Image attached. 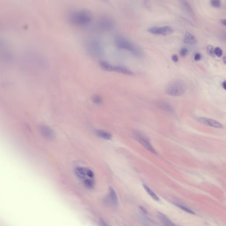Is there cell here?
Segmentation results:
<instances>
[{"mask_svg": "<svg viewBox=\"0 0 226 226\" xmlns=\"http://www.w3.org/2000/svg\"><path fill=\"white\" fill-rule=\"evenodd\" d=\"M86 170L87 169L81 167L76 168L75 169L76 175L81 179H84L86 178V176H87Z\"/></svg>", "mask_w": 226, "mask_h": 226, "instance_id": "e0dca14e", "label": "cell"}, {"mask_svg": "<svg viewBox=\"0 0 226 226\" xmlns=\"http://www.w3.org/2000/svg\"><path fill=\"white\" fill-rule=\"evenodd\" d=\"M183 41L185 43L193 45L196 43L197 42V39L191 33L189 32H186L184 37Z\"/></svg>", "mask_w": 226, "mask_h": 226, "instance_id": "7c38bea8", "label": "cell"}, {"mask_svg": "<svg viewBox=\"0 0 226 226\" xmlns=\"http://www.w3.org/2000/svg\"><path fill=\"white\" fill-rule=\"evenodd\" d=\"M223 52L220 47H217L215 49V54L218 57H221L222 56Z\"/></svg>", "mask_w": 226, "mask_h": 226, "instance_id": "484cf974", "label": "cell"}, {"mask_svg": "<svg viewBox=\"0 0 226 226\" xmlns=\"http://www.w3.org/2000/svg\"><path fill=\"white\" fill-rule=\"evenodd\" d=\"M179 1L182 6L183 7L185 11L189 14L191 15L192 16H194V12H193L190 5L187 0H179Z\"/></svg>", "mask_w": 226, "mask_h": 226, "instance_id": "5bb4252c", "label": "cell"}, {"mask_svg": "<svg viewBox=\"0 0 226 226\" xmlns=\"http://www.w3.org/2000/svg\"><path fill=\"white\" fill-rule=\"evenodd\" d=\"M175 204L178 207H180L181 209H183V211H185V212H187L189 213L193 214H195L193 211H192L191 210L189 209L188 207L183 205H180V204H176V203Z\"/></svg>", "mask_w": 226, "mask_h": 226, "instance_id": "d4e9b609", "label": "cell"}, {"mask_svg": "<svg viewBox=\"0 0 226 226\" xmlns=\"http://www.w3.org/2000/svg\"><path fill=\"white\" fill-rule=\"evenodd\" d=\"M86 173H87V176L89 177L90 178H93L94 176V173L89 169L86 170Z\"/></svg>", "mask_w": 226, "mask_h": 226, "instance_id": "83f0119b", "label": "cell"}, {"mask_svg": "<svg viewBox=\"0 0 226 226\" xmlns=\"http://www.w3.org/2000/svg\"><path fill=\"white\" fill-rule=\"evenodd\" d=\"M188 53V51L186 48H183L180 50L179 53L182 57H185Z\"/></svg>", "mask_w": 226, "mask_h": 226, "instance_id": "4316f807", "label": "cell"}, {"mask_svg": "<svg viewBox=\"0 0 226 226\" xmlns=\"http://www.w3.org/2000/svg\"><path fill=\"white\" fill-rule=\"evenodd\" d=\"M96 133L98 137L103 139L110 140L112 138L111 134L110 133L105 131L102 130H97L96 131Z\"/></svg>", "mask_w": 226, "mask_h": 226, "instance_id": "ac0fdd59", "label": "cell"}, {"mask_svg": "<svg viewBox=\"0 0 226 226\" xmlns=\"http://www.w3.org/2000/svg\"><path fill=\"white\" fill-rule=\"evenodd\" d=\"M99 66L103 70L107 72H114V66L109 62L102 61L99 62Z\"/></svg>", "mask_w": 226, "mask_h": 226, "instance_id": "9a60e30c", "label": "cell"}, {"mask_svg": "<svg viewBox=\"0 0 226 226\" xmlns=\"http://www.w3.org/2000/svg\"><path fill=\"white\" fill-rule=\"evenodd\" d=\"M140 209L141 212H142L143 214H146L147 213V212L146 210L144 207H140Z\"/></svg>", "mask_w": 226, "mask_h": 226, "instance_id": "4dcf8cb0", "label": "cell"}, {"mask_svg": "<svg viewBox=\"0 0 226 226\" xmlns=\"http://www.w3.org/2000/svg\"><path fill=\"white\" fill-rule=\"evenodd\" d=\"M215 49L213 46L212 45H208L207 47L206 51L207 54L211 57H214L215 55Z\"/></svg>", "mask_w": 226, "mask_h": 226, "instance_id": "7402d4cb", "label": "cell"}, {"mask_svg": "<svg viewBox=\"0 0 226 226\" xmlns=\"http://www.w3.org/2000/svg\"><path fill=\"white\" fill-rule=\"evenodd\" d=\"M197 121L203 124L211 126V127H214V128H221L222 127V125L220 123H219L216 120H213V119H211V118H198Z\"/></svg>", "mask_w": 226, "mask_h": 226, "instance_id": "ba28073f", "label": "cell"}, {"mask_svg": "<svg viewBox=\"0 0 226 226\" xmlns=\"http://www.w3.org/2000/svg\"><path fill=\"white\" fill-rule=\"evenodd\" d=\"M97 27L100 30L109 31L112 29L115 26L114 21L107 16H103L98 21Z\"/></svg>", "mask_w": 226, "mask_h": 226, "instance_id": "8992f818", "label": "cell"}, {"mask_svg": "<svg viewBox=\"0 0 226 226\" xmlns=\"http://www.w3.org/2000/svg\"><path fill=\"white\" fill-rule=\"evenodd\" d=\"M142 4L145 8L148 10H150L152 7L151 0H142Z\"/></svg>", "mask_w": 226, "mask_h": 226, "instance_id": "603a6c76", "label": "cell"}, {"mask_svg": "<svg viewBox=\"0 0 226 226\" xmlns=\"http://www.w3.org/2000/svg\"><path fill=\"white\" fill-rule=\"evenodd\" d=\"M158 216L163 223L166 226H175V224L166 215L161 212L158 213Z\"/></svg>", "mask_w": 226, "mask_h": 226, "instance_id": "2e32d148", "label": "cell"}, {"mask_svg": "<svg viewBox=\"0 0 226 226\" xmlns=\"http://www.w3.org/2000/svg\"><path fill=\"white\" fill-rule=\"evenodd\" d=\"M39 130L41 134L46 138L51 139L55 137V133L48 126L45 125H40Z\"/></svg>", "mask_w": 226, "mask_h": 226, "instance_id": "9c48e42d", "label": "cell"}, {"mask_svg": "<svg viewBox=\"0 0 226 226\" xmlns=\"http://www.w3.org/2000/svg\"><path fill=\"white\" fill-rule=\"evenodd\" d=\"M143 187H144V189L148 193V194L153 198V199L156 201H159L160 200V199H159V197L155 194V193L153 192L148 186L147 185H143Z\"/></svg>", "mask_w": 226, "mask_h": 226, "instance_id": "d6986e66", "label": "cell"}, {"mask_svg": "<svg viewBox=\"0 0 226 226\" xmlns=\"http://www.w3.org/2000/svg\"><path fill=\"white\" fill-rule=\"evenodd\" d=\"M210 3L212 6L215 8H220L221 5V0H211Z\"/></svg>", "mask_w": 226, "mask_h": 226, "instance_id": "cb8c5ba5", "label": "cell"}, {"mask_svg": "<svg viewBox=\"0 0 226 226\" xmlns=\"http://www.w3.org/2000/svg\"><path fill=\"white\" fill-rule=\"evenodd\" d=\"M100 224H101V225H102V226H106V225H107V224L103 220H101L100 221Z\"/></svg>", "mask_w": 226, "mask_h": 226, "instance_id": "836d02e7", "label": "cell"}, {"mask_svg": "<svg viewBox=\"0 0 226 226\" xmlns=\"http://www.w3.org/2000/svg\"><path fill=\"white\" fill-rule=\"evenodd\" d=\"M67 18L68 21L71 25L83 28L91 24L93 16L92 13L88 9H77L69 12Z\"/></svg>", "mask_w": 226, "mask_h": 226, "instance_id": "6da1fadb", "label": "cell"}, {"mask_svg": "<svg viewBox=\"0 0 226 226\" xmlns=\"http://www.w3.org/2000/svg\"><path fill=\"white\" fill-rule=\"evenodd\" d=\"M201 58V54L200 53H197L195 54V56H194V60L196 61H198L200 60Z\"/></svg>", "mask_w": 226, "mask_h": 226, "instance_id": "f1b7e54d", "label": "cell"}, {"mask_svg": "<svg viewBox=\"0 0 226 226\" xmlns=\"http://www.w3.org/2000/svg\"><path fill=\"white\" fill-rule=\"evenodd\" d=\"M134 136L136 140L145 148L153 153L156 154V151L151 145L150 140L146 135L140 132L135 131L134 132Z\"/></svg>", "mask_w": 226, "mask_h": 226, "instance_id": "5b68a950", "label": "cell"}, {"mask_svg": "<svg viewBox=\"0 0 226 226\" xmlns=\"http://www.w3.org/2000/svg\"><path fill=\"white\" fill-rule=\"evenodd\" d=\"M148 31L153 35L167 36L171 34L173 32V29L170 26L155 27L149 28L148 29Z\"/></svg>", "mask_w": 226, "mask_h": 226, "instance_id": "52a82bcc", "label": "cell"}, {"mask_svg": "<svg viewBox=\"0 0 226 226\" xmlns=\"http://www.w3.org/2000/svg\"><path fill=\"white\" fill-rule=\"evenodd\" d=\"M222 88L226 90V80L222 82Z\"/></svg>", "mask_w": 226, "mask_h": 226, "instance_id": "d6a6232c", "label": "cell"}, {"mask_svg": "<svg viewBox=\"0 0 226 226\" xmlns=\"http://www.w3.org/2000/svg\"><path fill=\"white\" fill-rule=\"evenodd\" d=\"M187 85L182 80H176L168 84L165 89V92L172 96H179L186 91Z\"/></svg>", "mask_w": 226, "mask_h": 226, "instance_id": "3957f363", "label": "cell"}, {"mask_svg": "<svg viewBox=\"0 0 226 226\" xmlns=\"http://www.w3.org/2000/svg\"><path fill=\"white\" fill-rule=\"evenodd\" d=\"M86 46L89 53L94 57H100L103 54V45L100 41L96 38H91L88 40Z\"/></svg>", "mask_w": 226, "mask_h": 226, "instance_id": "277c9868", "label": "cell"}, {"mask_svg": "<svg viewBox=\"0 0 226 226\" xmlns=\"http://www.w3.org/2000/svg\"><path fill=\"white\" fill-rule=\"evenodd\" d=\"M103 1H107L108 0H103Z\"/></svg>", "mask_w": 226, "mask_h": 226, "instance_id": "d590c367", "label": "cell"}, {"mask_svg": "<svg viewBox=\"0 0 226 226\" xmlns=\"http://www.w3.org/2000/svg\"><path fill=\"white\" fill-rule=\"evenodd\" d=\"M91 178H85L84 180V184L85 186L89 189H92L94 187V181Z\"/></svg>", "mask_w": 226, "mask_h": 226, "instance_id": "ffe728a7", "label": "cell"}, {"mask_svg": "<svg viewBox=\"0 0 226 226\" xmlns=\"http://www.w3.org/2000/svg\"><path fill=\"white\" fill-rule=\"evenodd\" d=\"M220 22L222 25L226 27V19H222L220 20Z\"/></svg>", "mask_w": 226, "mask_h": 226, "instance_id": "1f68e13d", "label": "cell"}, {"mask_svg": "<svg viewBox=\"0 0 226 226\" xmlns=\"http://www.w3.org/2000/svg\"><path fill=\"white\" fill-rule=\"evenodd\" d=\"M172 60L174 62H177L178 61V58L177 55L174 54L172 56Z\"/></svg>", "mask_w": 226, "mask_h": 226, "instance_id": "f546056e", "label": "cell"}, {"mask_svg": "<svg viewBox=\"0 0 226 226\" xmlns=\"http://www.w3.org/2000/svg\"><path fill=\"white\" fill-rule=\"evenodd\" d=\"M114 72L123 74L127 76L134 75V73L128 68L120 66H114Z\"/></svg>", "mask_w": 226, "mask_h": 226, "instance_id": "8fae6325", "label": "cell"}, {"mask_svg": "<svg viewBox=\"0 0 226 226\" xmlns=\"http://www.w3.org/2000/svg\"><path fill=\"white\" fill-rule=\"evenodd\" d=\"M156 104L158 107L167 112L173 113L174 112V108L168 103L165 101H159Z\"/></svg>", "mask_w": 226, "mask_h": 226, "instance_id": "30bf717a", "label": "cell"}, {"mask_svg": "<svg viewBox=\"0 0 226 226\" xmlns=\"http://www.w3.org/2000/svg\"><path fill=\"white\" fill-rule=\"evenodd\" d=\"M222 60H223V62H224V64L226 65V57H223Z\"/></svg>", "mask_w": 226, "mask_h": 226, "instance_id": "e575fe53", "label": "cell"}, {"mask_svg": "<svg viewBox=\"0 0 226 226\" xmlns=\"http://www.w3.org/2000/svg\"><path fill=\"white\" fill-rule=\"evenodd\" d=\"M109 198L110 201L114 206H117L118 205V199L116 193L114 189L112 187L109 188Z\"/></svg>", "mask_w": 226, "mask_h": 226, "instance_id": "4fadbf2b", "label": "cell"}, {"mask_svg": "<svg viewBox=\"0 0 226 226\" xmlns=\"http://www.w3.org/2000/svg\"><path fill=\"white\" fill-rule=\"evenodd\" d=\"M92 101L96 105H101L103 103V100L102 98L99 95H95L92 97Z\"/></svg>", "mask_w": 226, "mask_h": 226, "instance_id": "44dd1931", "label": "cell"}, {"mask_svg": "<svg viewBox=\"0 0 226 226\" xmlns=\"http://www.w3.org/2000/svg\"><path fill=\"white\" fill-rule=\"evenodd\" d=\"M115 43L118 48L130 52L135 56L140 57L143 55V53L140 48L123 36H116Z\"/></svg>", "mask_w": 226, "mask_h": 226, "instance_id": "7a4b0ae2", "label": "cell"}]
</instances>
